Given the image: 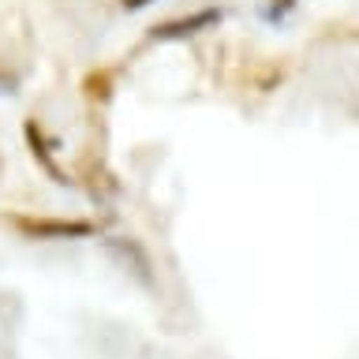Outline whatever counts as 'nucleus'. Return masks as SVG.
Here are the masks:
<instances>
[{
  "instance_id": "obj_5",
  "label": "nucleus",
  "mask_w": 359,
  "mask_h": 359,
  "mask_svg": "<svg viewBox=\"0 0 359 359\" xmlns=\"http://www.w3.org/2000/svg\"><path fill=\"white\" fill-rule=\"evenodd\" d=\"M288 8H292V0H280V4H277L273 11H269V15H285V11H288Z\"/></svg>"
},
{
  "instance_id": "obj_3",
  "label": "nucleus",
  "mask_w": 359,
  "mask_h": 359,
  "mask_svg": "<svg viewBox=\"0 0 359 359\" xmlns=\"http://www.w3.org/2000/svg\"><path fill=\"white\" fill-rule=\"evenodd\" d=\"M27 139H30V146H34V157H38V161L45 165V172H49V176L56 180V184H67V180H64V172L56 168V161L49 157V150H45V139H41V131L34 128V123H27Z\"/></svg>"
},
{
  "instance_id": "obj_4",
  "label": "nucleus",
  "mask_w": 359,
  "mask_h": 359,
  "mask_svg": "<svg viewBox=\"0 0 359 359\" xmlns=\"http://www.w3.org/2000/svg\"><path fill=\"white\" fill-rule=\"evenodd\" d=\"M86 94H90V97H109V72L90 75V79H86Z\"/></svg>"
},
{
  "instance_id": "obj_6",
  "label": "nucleus",
  "mask_w": 359,
  "mask_h": 359,
  "mask_svg": "<svg viewBox=\"0 0 359 359\" xmlns=\"http://www.w3.org/2000/svg\"><path fill=\"white\" fill-rule=\"evenodd\" d=\"M120 4H123V8H146L150 0H120Z\"/></svg>"
},
{
  "instance_id": "obj_1",
  "label": "nucleus",
  "mask_w": 359,
  "mask_h": 359,
  "mask_svg": "<svg viewBox=\"0 0 359 359\" xmlns=\"http://www.w3.org/2000/svg\"><path fill=\"white\" fill-rule=\"evenodd\" d=\"M19 232L30 240H83L94 236L90 221H53V217H19Z\"/></svg>"
},
{
  "instance_id": "obj_2",
  "label": "nucleus",
  "mask_w": 359,
  "mask_h": 359,
  "mask_svg": "<svg viewBox=\"0 0 359 359\" xmlns=\"http://www.w3.org/2000/svg\"><path fill=\"white\" fill-rule=\"evenodd\" d=\"M213 22H221V11L217 8H206V11H195L187 19H172V22H161L154 27V38H184V34H195V30H206Z\"/></svg>"
}]
</instances>
